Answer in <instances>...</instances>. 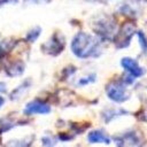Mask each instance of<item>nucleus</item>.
<instances>
[{
	"label": "nucleus",
	"instance_id": "nucleus-1",
	"mask_svg": "<svg viewBox=\"0 0 147 147\" xmlns=\"http://www.w3.org/2000/svg\"><path fill=\"white\" fill-rule=\"evenodd\" d=\"M98 48V41L90 34L79 32L72 40L71 49L78 57H88Z\"/></svg>",
	"mask_w": 147,
	"mask_h": 147
},
{
	"label": "nucleus",
	"instance_id": "nucleus-2",
	"mask_svg": "<svg viewBox=\"0 0 147 147\" xmlns=\"http://www.w3.org/2000/svg\"><path fill=\"white\" fill-rule=\"evenodd\" d=\"M107 94L111 100H114L116 102H123L129 98L124 86L122 84H118V83L109 84L107 86Z\"/></svg>",
	"mask_w": 147,
	"mask_h": 147
},
{
	"label": "nucleus",
	"instance_id": "nucleus-3",
	"mask_svg": "<svg viewBox=\"0 0 147 147\" xmlns=\"http://www.w3.org/2000/svg\"><path fill=\"white\" fill-rule=\"evenodd\" d=\"M121 64H122V67H123L126 71L130 72V75H132V76H134V77H139V76H141V75L144 74L142 69L139 67V64H138L133 59L124 57V59H122Z\"/></svg>",
	"mask_w": 147,
	"mask_h": 147
},
{
	"label": "nucleus",
	"instance_id": "nucleus-4",
	"mask_svg": "<svg viewBox=\"0 0 147 147\" xmlns=\"http://www.w3.org/2000/svg\"><path fill=\"white\" fill-rule=\"evenodd\" d=\"M51 108L48 105L40 102V101H33L26 105L25 113L26 114H47L49 113Z\"/></svg>",
	"mask_w": 147,
	"mask_h": 147
},
{
	"label": "nucleus",
	"instance_id": "nucleus-5",
	"mask_svg": "<svg viewBox=\"0 0 147 147\" xmlns=\"http://www.w3.org/2000/svg\"><path fill=\"white\" fill-rule=\"evenodd\" d=\"M88 141L90 142H93V144H96V142L109 144L110 142V139L105 133H102L101 131H92L88 134Z\"/></svg>",
	"mask_w": 147,
	"mask_h": 147
},
{
	"label": "nucleus",
	"instance_id": "nucleus-6",
	"mask_svg": "<svg viewBox=\"0 0 147 147\" xmlns=\"http://www.w3.org/2000/svg\"><path fill=\"white\" fill-rule=\"evenodd\" d=\"M39 33H40V29H34V30L30 31V32H29V34H28V40H30V41L36 40V39H37V37L39 36Z\"/></svg>",
	"mask_w": 147,
	"mask_h": 147
},
{
	"label": "nucleus",
	"instance_id": "nucleus-7",
	"mask_svg": "<svg viewBox=\"0 0 147 147\" xmlns=\"http://www.w3.org/2000/svg\"><path fill=\"white\" fill-rule=\"evenodd\" d=\"M2 105H3V99H2L1 96H0V107H1Z\"/></svg>",
	"mask_w": 147,
	"mask_h": 147
},
{
	"label": "nucleus",
	"instance_id": "nucleus-8",
	"mask_svg": "<svg viewBox=\"0 0 147 147\" xmlns=\"http://www.w3.org/2000/svg\"><path fill=\"white\" fill-rule=\"evenodd\" d=\"M144 1H147V0H144Z\"/></svg>",
	"mask_w": 147,
	"mask_h": 147
}]
</instances>
